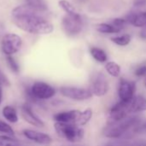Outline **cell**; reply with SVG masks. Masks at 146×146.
Returning <instances> with one entry per match:
<instances>
[{
  "instance_id": "1",
  "label": "cell",
  "mask_w": 146,
  "mask_h": 146,
  "mask_svg": "<svg viewBox=\"0 0 146 146\" xmlns=\"http://www.w3.org/2000/svg\"><path fill=\"white\" fill-rule=\"evenodd\" d=\"M39 14L26 4L17 6L12 10V21L18 28L31 34L51 33L54 30L53 24Z\"/></svg>"
},
{
  "instance_id": "2",
  "label": "cell",
  "mask_w": 146,
  "mask_h": 146,
  "mask_svg": "<svg viewBox=\"0 0 146 146\" xmlns=\"http://www.w3.org/2000/svg\"><path fill=\"white\" fill-rule=\"evenodd\" d=\"M140 118L138 116H128L122 121L115 123H109L104 131L106 138L117 139L121 138L130 129L136 128L140 124Z\"/></svg>"
},
{
  "instance_id": "3",
  "label": "cell",
  "mask_w": 146,
  "mask_h": 146,
  "mask_svg": "<svg viewBox=\"0 0 146 146\" xmlns=\"http://www.w3.org/2000/svg\"><path fill=\"white\" fill-rule=\"evenodd\" d=\"M54 128L59 137L70 143H79L85 136L84 129L75 123L56 122Z\"/></svg>"
},
{
  "instance_id": "4",
  "label": "cell",
  "mask_w": 146,
  "mask_h": 146,
  "mask_svg": "<svg viewBox=\"0 0 146 146\" xmlns=\"http://www.w3.org/2000/svg\"><path fill=\"white\" fill-rule=\"evenodd\" d=\"M56 89L42 81H37L31 87L26 90V95L33 103H41L44 100H48L56 95Z\"/></svg>"
},
{
  "instance_id": "5",
  "label": "cell",
  "mask_w": 146,
  "mask_h": 146,
  "mask_svg": "<svg viewBox=\"0 0 146 146\" xmlns=\"http://www.w3.org/2000/svg\"><path fill=\"white\" fill-rule=\"evenodd\" d=\"M84 22L81 15L77 12L74 14H66L62 20V27L68 36L78 35L83 29Z\"/></svg>"
},
{
  "instance_id": "6",
  "label": "cell",
  "mask_w": 146,
  "mask_h": 146,
  "mask_svg": "<svg viewBox=\"0 0 146 146\" xmlns=\"http://www.w3.org/2000/svg\"><path fill=\"white\" fill-rule=\"evenodd\" d=\"M22 45L21 38L15 33H6L1 40V49L4 55L13 56L18 52Z\"/></svg>"
},
{
  "instance_id": "7",
  "label": "cell",
  "mask_w": 146,
  "mask_h": 146,
  "mask_svg": "<svg viewBox=\"0 0 146 146\" xmlns=\"http://www.w3.org/2000/svg\"><path fill=\"white\" fill-rule=\"evenodd\" d=\"M90 90L92 95L96 97H104L108 93L110 90V85L106 76L103 73L97 72L92 74Z\"/></svg>"
},
{
  "instance_id": "8",
  "label": "cell",
  "mask_w": 146,
  "mask_h": 146,
  "mask_svg": "<svg viewBox=\"0 0 146 146\" xmlns=\"http://www.w3.org/2000/svg\"><path fill=\"white\" fill-rule=\"evenodd\" d=\"M59 91L63 97L74 101H86L91 99L93 96L90 89L74 86H62Z\"/></svg>"
},
{
  "instance_id": "9",
  "label": "cell",
  "mask_w": 146,
  "mask_h": 146,
  "mask_svg": "<svg viewBox=\"0 0 146 146\" xmlns=\"http://www.w3.org/2000/svg\"><path fill=\"white\" fill-rule=\"evenodd\" d=\"M131 102L119 101L109 111V123H115L128 117Z\"/></svg>"
},
{
  "instance_id": "10",
  "label": "cell",
  "mask_w": 146,
  "mask_h": 146,
  "mask_svg": "<svg viewBox=\"0 0 146 146\" xmlns=\"http://www.w3.org/2000/svg\"><path fill=\"white\" fill-rule=\"evenodd\" d=\"M136 83L134 81L121 79L118 87V96L120 101L131 102L136 96Z\"/></svg>"
},
{
  "instance_id": "11",
  "label": "cell",
  "mask_w": 146,
  "mask_h": 146,
  "mask_svg": "<svg viewBox=\"0 0 146 146\" xmlns=\"http://www.w3.org/2000/svg\"><path fill=\"white\" fill-rule=\"evenodd\" d=\"M21 115L24 121H26L28 124L36 127H44V122L39 118L33 110L32 106L28 104H25L21 108Z\"/></svg>"
},
{
  "instance_id": "12",
  "label": "cell",
  "mask_w": 146,
  "mask_h": 146,
  "mask_svg": "<svg viewBox=\"0 0 146 146\" xmlns=\"http://www.w3.org/2000/svg\"><path fill=\"white\" fill-rule=\"evenodd\" d=\"M24 136L31 141H33L38 145H48L52 143V139L50 135L44 133L31 130V129H25L23 130Z\"/></svg>"
},
{
  "instance_id": "13",
  "label": "cell",
  "mask_w": 146,
  "mask_h": 146,
  "mask_svg": "<svg viewBox=\"0 0 146 146\" xmlns=\"http://www.w3.org/2000/svg\"><path fill=\"white\" fill-rule=\"evenodd\" d=\"M80 114V110H77L62 111V112H59V113L55 114L53 115V120L56 122L75 123L76 124Z\"/></svg>"
},
{
  "instance_id": "14",
  "label": "cell",
  "mask_w": 146,
  "mask_h": 146,
  "mask_svg": "<svg viewBox=\"0 0 146 146\" xmlns=\"http://www.w3.org/2000/svg\"><path fill=\"white\" fill-rule=\"evenodd\" d=\"M127 23L131 24L136 27H146V11L140 13H131L125 18Z\"/></svg>"
},
{
  "instance_id": "15",
  "label": "cell",
  "mask_w": 146,
  "mask_h": 146,
  "mask_svg": "<svg viewBox=\"0 0 146 146\" xmlns=\"http://www.w3.org/2000/svg\"><path fill=\"white\" fill-rule=\"evenodd\" d=\"M143 111H146V98L143 95H137L131 101L129 113L135 114Z\"/></svg>"
},
{
  "instance_id": "16",
  "label": "cell",
  "mask_w": 146,
  "mask_h": 146,
  "mask_svg": "<svg viewBox=\"0 0 146 146\" xmlns=\"http://www.w3.org/2000/svg\"><path fill=\"white\" fill-rule=\"evenodd\" d=\"M2 115L3 118L6 119V121H8L10 123H16L19 120L16 110L9 105L3 107L2 110Z\"/></svg>"
},
{
  "instance_id": "17",
  "label": "cell",
  "mask_w": 146,
  "mask_h": 146,
  "mask_svg": "<svg viewBox=\"0 0 146 146\" xmlns=\"http://www.w3.org/2000/svg\"><path fill=\"white\" fill-rule=\"evenodd\" d=\"M90 54L97 62H98L100 63H105L108 61V56H107L106 52L101 48L95 47V46L91 47Z\"/></svg>"
},
{
  "instance_id": "18",
  "label": "cell",
  "mask_w": 146,
  "mask_h": 146,
  "mask_svg": "<svg viewBox=\"0 0 146 146\" xmlns=\"http://www.w3.org/2000/svg\"><path fill=\"white\" fill-rule=\"evenodd\" d=\"M26 5L38 13L45 12L48 9V6L44 0H26Z\"/></svg>"
},
{
  "instance_id": "19",
  "label": "cell",
  "mask_w": 146,
  "mask_h": 146,
  "mask_svg": "<svg viewBox=\"0 0 146 146\" xmlns=\"http://www.w3.org/2000/svg\"><path fill=\"white\" fill-rule=\"evenodd\" d=\"M92 115H93V112H92V110L91 108H87L85 110L80 111V114L79 115V118L77 120L76 124L79 125L80 127L86 126L92 118Z\"/></svg>"
},
{
  "instance_id": "20",
  "label": "cell",
  "mask_w": 146,
  "mask_h": 146,
  "mask_svg": "<svg viewBox=\"0 0 146 146\" xmlns=\"http://www.w3.org/2000/svg\"><path fill=\"white\" fill-rule=\"evenodd\" d=\"M96 29L102 33H118L121 31V29L109 23H98L96 25Z\"/></svg>"
},
{
  "instance_id": "21",
  "label": "cell",
  "mask_w": 146,
  "mask_h": 146,
  "mask_svg": "<svg viewBox=\"0 0 146 146\" xmlns=\"http://www.w3.org/2000/svg\"><path fill=\"white\" fill-rule=\"evenodd\" d=\"M105 69L107 73L112 77L118 78L121 75V66L115 62H112V61L107 62L105 64Z\"/></svg>"
},
{
  "instance_id": "22",
  "label": "cell",
  "mask_w": 146,
  "mask_h": 146,
  "mask_svg": "<svg viewBox=\"0 0 146 146\" xmlns=\"http://www.w3.org/2000/svg\"><path fill=\"white\" fill-rule=\"evenodd\" d=\"M110 40L119 46H127L130 44L132 38L129 34H123L121 36L112 37Z\"/></svg>"
},
{
  "instance_id": "23",
  "label": "cell",
  "mask_w": 146,
  "mask_h": 146,
  "mask_svg": "<svg viewBox=\"0 0 146 146\" xmlns=\"http://www.w3.org/2000/svg\"><path fill=\"white\" fill-rule=\"evenodd\" d=\"M21 145V142L15 137L8 135L0 136V146H18Z\"/></svg>"
},
{
  "instance_id": "24",
  "label": "cell",
  "mask_w": 146,
  "mask_h": 146,
  "mask_svg": "<svg viewBox=\"0 0 146 146\" xmlns=\"http://www.w3.org/2000/svg\"><path fill=\"white\" fill-rule=\"evenodd\" d=\"M58 4H59L60 8L64 12H66V14H70L71 15V14L77 13L74 6L71 3H69L68 1H67V0H60L58 2Z\"/></svg>"
},
{
  "instance_id": "25",
  "label": "cell",
  "mask_w": 146,
  "mask_h": 146,
  "mask_svg": "<svg viewBox=\"0 0 146 146\" xmlns=\"http://www.w3.org/2000/svg\"><path fill=\"white\" fill-rule=\"evenodd\" d=\"M0 133H3L8 136L15 137V132H14L13 128L8 123L3 121L1 120H0Z\"/></svg>"
},
{
  "instance_id": "26",
  "label": "cell",
  "mask_w": 146,
  "mask_h": 146,
  "mask_svg": "<svg viewBox=\"0 0 146 146\" xmlns=\"http://www.w3.org/2000/svg\"><path fill=\"white\" fill-rule=\"evenodd\" d=\"M6 61H7V63L12 72H14L15 74H18L20 72L19 64L16 62V61L15 60V58L12 56H6Z\"/></svg>"
},
{
  "instance_id": "27",
  "label": "cell",
  "mask_w": 146,
  "mask_h": 146,
  "mask_svg": "<svg viewBox=\"0 0 146 146\" xmlns=\"http://www.w3.org/2000/svg\"><path fill=\"white\" fill-rule=\"evenodd\" d=\"M126 24H127V23L126 20L123 19V18H115V19H114L112 21V25L118 27V28H120V29H121V30L124 28Z\"/></svg>"
},
{
  "instance_id": "28",
  "label": "cell",
  "mask_w": 146,
  "mask_h": 146,
  "mask_svg": "<svg viewBox=\"0 0 146 146\" xmlns=\"http://www.w3.org/2000/svg\"><path fill=\"white\" fill-rule=\"evenodd\" d=\"M134 74L137 77H146V64L140 65L139 67H138L135 71H134Z\"/></svg>"
},
{
  "instance_id": "29",
  "label": "cell",
  "mask_w": 146,
  "mask_h": 146,
  "mask_svg": "<svg viewBox=\"0 0 146 146\" xmlns=\"http://www.w3.org/2000/svg\"><path fill=\"white\" fill-rule=\"evenodd\" d=\"M0 83L2 85L7 86H10V82H9V79L7 78V76H5V74L1 70H0Z\"/></svg>"
},
{
  "instance_id": "30",
  "label": "cell",
  "mask_w": 146,
  "mask_h": 146,
  "mask_svg": "<svg viewBox=\"0 0 146 146\" xmlns=\"http://www.w3.org/2000/svg\"><path fill=\"white\" fill-rule=\"evenodd\" d=\"M104 146H132V145L127 142V141H115V142H113V143H110L108 145Z\"/></svg>"
},
{
  "instance_id": "31",
  "label": "cell",
  "mask_w": 146,
  "mask_h": 146,
  "mask_svg": "<svg viewBox=\"0 0 146 146\" xmlns=\"http://www.w3.org/2000/svg\"><path fill=\"white\" fill-rule=\"evenodd\" d=\"M134 131L137 132V133L146 131V121L144 122V123H142V124H139L136 128H134Z\"/></svg>"
},
{
  "instance_id": "32",
  "label": "cell",
  "mask_w": 146,
  "mask_h": 146,
  "mask_svg": "<svg viewBox=\"0 0 146 146\" xmlns=\"http://www.w3.org/2000/svg\"><path fill=\"white\" fill-rule=\"evenodd\" d=\"M146 4V0H136L134 2L135 7H143Z\"/></svg>"
},
{
  "instance_id": "33",
  "label": "cell",
  "mask_w": 146,
  "mask_h": 146,
  "mask_svg": "<svg viewBox=\"0 0 146 146\" xmlns=\"http://www.w3.org/2000/svg\"><path fill=\"white\" fill-rule=\"evenodd\" d=\"M3 101V88H2V84L0 83V104H2Z\"/></svg>"
},
{
  "instance_id": "34",
  "label": "cell",
  "mask_w": 146,
  "mask_h": 146,
  "mask_svg": "<svg viewBox=\"0 0 146 146\" xmlns=\"http://www.w3.org/2000/svg\"><path fill=\"white\" fill-rule=\"evenodd\" d=\"M3 32H4V26H3V24L0 21V36L3 33Z\"/></svg>"
},
{
  "instance_id": "35",
  "label": "cell",
  "mask_w": 146,
  "mask_h": 146,
  "mask_svg": "<svg viewBox=\"0 0 146 146\" xmlns=\"http://www.w3.org/2000/svg\"><path fill=\"white\" fill-rule=\"evenodd\" d=\"M140 36H141V38H142L146 39V29L142 30V32H141V33H140Z\"/></svg>"
},
{
  "instance_id": "36",
  "label": "cell",
  "mask_w": 146,
  "mask_h": 146,
  "mask_svg": "<svg viewBox=\"0 0 146 146\" xmlns=\"http://www.w3.org/2000/svg\"><path fill=\"white\" fill-rule=\"evenodd\" d=\"M144 85H145V86L146 87V77L145 78V80H144Z\"/></svg>"
},
{
  "instance_id": "37",
  "label": "cell",
  "mask_w": 146,
  "mask_h": 146,
  "mask_svg": "<svg viewBox=\"0 0 146 146\" xmlns=\"http://www.w3.org/2000/svg\"><path fill=\"white\" fill-rule=\"evenodd\" d=\"M18 146H21V145H18Z\"/></svg>"
}]
</instances>
